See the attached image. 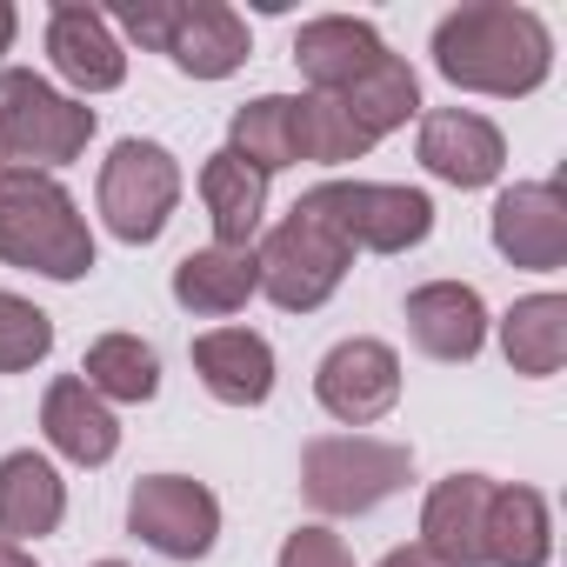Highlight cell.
<instances>
[{
	"instance_id": "cell-1",
	"label": "cell",
	"mask_w": 567,
	"mask_h": 567,
	"mask_svg": "<svg viewBox=\"0 0 567 567\" xmlns=\"http://www.w3.org/2000/svg\"><path fill=\"white\" fill-rule=\"evenodd\" d=\"M434 68L461 94L520 101L554 74V34L534 8L514 0H467L434 28Z\"/></svg>"
},
{
	"instance_id": "cell-2",
	"label": "cell",
	"mask_w": 567,
	"mask_h": 567,
	"mask_svg": "<svg viewBox=\"0 0 567 567\" xmlns=\"http://www.w3.org/2000/svg\"><path fill=\"white\" fill-rule=\"evenodd\" d=\"M0 260L48 280L94 274L87 214L54 174H0Z\"/></svg>"
},
{
	"instance_id": "cell-3",
	"label": "cell",
	"mask_w": 567,
	"mask_h": 567,
	"mask_svg": "<svg viewBox=\"0 0 567 567\" xmlns=\"http://www.w3.org/2000/svg\"><path fill=\"white\" fill-rule=\"evenodd\" d=\"M94 107L28 68H0V174H54L87 154Z\"/></svg>"
},
{
	"instance_id": "cell-4",
	"label": "cell",
	"mask_w": 567,
	"mask_h": 567,
	"mask_svg": "<svg viewBox=\"0 0 567 567\" xmlns=\"http://www.w3.org/2000/svg\"><path fill=\"white\" fill-rule=\"evenodd\" d=\"M354 267V247L315 214V207H288L254 247V274H260V295L280 308V315H315L334 301V288Z\"/></svg>"
},
{
	"instance_id": "cell-5",
	"label": "cell",
	"mask_w": 567,
	"mask_h": 567,
	"mask_svg": "<svg viewBox=\"0 0 567 567\" xmlns=\"http://www.w3.org/2000/svg\"><path fill=\"white\" fill-rule=\"evenodd\" d=\"M114 21L194 81H227L247 61V21L227 0H121Z\"/></svg>"
},
{
	"instance_id": "cell-6",
	"label": "cell",
	"mask_w": 567,
	"mask_h": 567,
	"mask_svg": "<svg viewBox=\"0 0 567 567\" xmlns=\"http://www.w3.org/2000/svg\"><path fill=\"white\" fill-rule=\"evenodd\" d=\"M414 474V454L401 441L381 434H315L301 447V494L315 514H374L381 501H394Z\"/></svg>"
},
{
	"instance_id": "cell-7",
	"label": "cell",
	"mask_w": 567,
	"mask_h": 567,
	"mask_svg": "<svg viewBox=\"0 0 567 567\" xmlns=\"http://www.w3.org/2000/svg\"><path fill=\"white\" fill-rule=\"evenodd\" d=\"M301 207H315L354 254H408L434 234V200L401 181H321L301 194Z\"/></svg>"
},
{
	"instance_id": "cell-8",
	"label": "cell",
	"mask_w": 567,
	"mask_h": 567,
	"mask_svg": "<svg viewBox=\"0 0 567 567\" xmlns=\"http://www.w3.org/2000/svg\"><path fill=\"white\" fill-rule=\"evenodd\" d=\"M181 207V161L161 141H121L101 161V220L114 240L147 247Z\"/></svg>"
},
{
	"instance_id": "cell-9",
	"label": "cell",
	"mask_w": 567,
	"mask_h": 567,
	"mask_svg": "<svg viewBox=\"0 0 567 567\" xmlns=\"http://www.w3.org/2000/svg\"><path fill=\"white\" fill-rule=\"evenodd\" d=\"M127 534L167 560H200L220 540V501L187 474H147L127 494Z\"/></svg>"
},
{
	"instance_id": "cell-10",
	"label": "cell",
	"mask_w": 567,
	"mask_h": 567,
	"mask_svg": "<svg viewBox=\"0 0 567 567\" xmlns=\"http://www.w3.org/2000/svg\"><path fill=\"white\" fill-rule=\"evenodd\" d=\"M315 401L341 427H374L401 401V354L374 334H354V341L328 348V361L315 368Z\"/></svg>"
},
{
	"instance_id": "cell-11",
	"label": "cell",
	"mask_w": 567,
	"mask_h": 567,
	"mask_svg": "<svg viewBox=\"0 0 567 567\" xmlns=\"http://www.w3.org/2000/svg\"><path fill=\"white\" fill-rule=\"evenodd\" d=\"M494 254L527 267V274H554L567 260V194L560 181H514L501 187L494 214H487Z\"/></svg>"
},
{
	"instance_id": "cell-12",
	"label": "cell",
	"mask_w": 567,
	"mask_h": 567,
	"mask_svg": "<svg viewBox=\"0 0 567 567\" xmlns=\"http://www.w3.org/2000/svg\"><path fill=\"white\" fill-rule=\"evenodd\" d=\"M421 167L447 187H487L507 167V141L474 107H434L421 114Z\"/></svg>"
},
{
	"instance_id": "cell-13",
	"label": "cell",
	"mask_w": 567,
	"mask_h": 567,
	"mask_svg": "<svg viewBox=\"0 0 567 567\" xmlns=\"http://www.w3.org/2000/svg\"><path fill=\"white\" fill-rule=\"evenodd\" d=\"M494 487L487 474H447L434 481L427 507H421V540L441 567H487V507H494Z\"/></svg>"
},
{
	"instance_id": "cell-14",
	"label": "cell",
	"mask_w": 567,
	"mask_h": 567,
	"mask_svg": "<svg viewBox=\"0 0 567 567\" xmlns=\"http://www.w3.org/2000/svg\"><path fill=\"white\" fill-rule=\"evenodd\" d=\"M48 61L74 94H114L127 81V54L114 41V21L101 8H81V0H61L48 14Z\"/></svg>"
},
{
	"instance_id": "cell-15",
	"label": "cell",
	"mask_w": 567,
	"mask_h": 567,
	"mask_svg": "<svg viewBox=\"0 0 567 567\" xmlns=\"http://www.w3.org/2000/svg\"><path fill=\"white\" fill-rule=\"evenodd\" d=\"M41 434L61 461L74 467H107L121 454V421L114 408L81 381V374H61L48 394H41Z\"/></svg>"
},
{
	"instance_id": "cell-16",
	"label": "cell",
	"mask_w": 567,
	"mask_h": 567,
	"mask_svg": "<svg viewBox=\"0 0 567 567\" xmlns=\"http://www.w3.org/2000/svg\"><path fill=\"white\" fill-rule=\"evenodd\" d=\"M408 334L434 361H474L487 348V301L467 280H427L408 295Z\"/></svg>"
},
{
	"instance_id": "cell-17",
	"label": "cell",
	"mask_w": 567,
	"mask_h": 567,
	"mask_svg": "<svg viewBox=\"0 0 567 567\" xmlns=\"http://www.w3.org/2000/svg\"><path fill=\"white\" fill-rule=\"evenodd\" d=\"M381 61H388V41L368 21H354V14H321V21H308L295 34V68L308 74L315 94H348Z\"/></svg>"
},
{
	"instance_id": "cell-18",
	"label": "cell",
	"mask_w": 567,
	"mask_h": 567,
	"mask_svg": "<svg viewBox=\"0 0 567 567\" xmlns=\"http://www.w3.org/2000/svg\"><path fill=\"white\" fill-rule=\"evenodd\" d=\"M194 374L220 408H260L274 394V348L254 328H207L194 334Z\"/></svg>"
},
{
	"instance_id": "cell-19",
	"label": "cell",
	"mask_w": 567,
	"mask_h": 567,
	"mask_svg": "<svg viewBox=\"0 0 567 567\" xmlns=\"http://www.w3.org/2000/svg\"><path fill=\"white\" fill-rule=\"evenodd\" d=\"M260 295V274H254V247H194L174 267V301L200 321H227Z\"/></svg>"
},
{
	"instance_id": "cell-20",
	"label": "cell",
	"mask_w": 567,
	"mask_h": 567,
	"mask_svg": "<svg viewBox=\"0 0 567 567\" xmlns=\"http://www.w3.org/2000/svg\"><path fill=\"white\" fill-rule=\"evenodd\" d=\"M68 520V481L48 454L21 447L0 461V540H41Z\"/></svg>"
},
{
	"instance_id": "cell-21",
	"label": "cell",
	"mask_w": 567,
	"mask_h": 567,
	"mask_svg": "<svg viewBox=\"0 0 567 567\" xmlns=\"http://www.w3.org/2000/svg\"><path fill=\"white\" fill-rule=\"evenodd\" d=\"M227 154H240L254 174H280V167H301V94H260L240 101L227 121Z\"/></svg>"
},
{
	"instance_id": "cell-22",
	"label": "cell",
	"mask_w": 567,
	"mask_h": 567,
	"mask_svg": "<svg viewBox=\"0 0 567 567\" xmlns=\"http://www.w3.org/2000/svg\"><path fill=\"white\" fill-rule=\"evenodd\" d=\"M200 200L214 220V247H254L260 220H267V174H254L240 154H207L200 161Z\"/></svg>"
},
{
	"instance_id": "cell-23",
	"label": "cell",
	"mask_w": 567,
	"mask_h": 567,
	"mask_svg": "<svg viewBox=\"0 0 567 567\" xmlns=\"http://www.w3.org/2000/svg\"><path fill=\"white\" fill-rule=\"evenodd\" d=\"M501 354L514 374L547 381L567 361V295H527L501 315Z\"/></svg>"
},
{
	"instance_id": "cell-24",
	"label": "cell",
	"mask_w": 567,
	"mask_h": 567,
	"mask_svg": "<svg viewBox=\"0 0 567 567\" xmlns=\"http://www.w3.org/2000/svg\"><path fill=\"white\" fill-rule=\"evenodd\" d=\"M554 560V514L534 487H494L487 507V567H547Z\"/></svg>"
},
{
	"instance_id": "cell-25",
	"label": "cell",
	"mask_w": 567,
	"mask_h": 567,
	"mask_svg": "<svg viewBox=\"0 0 567 567\" xmlns=\"http://www.w3.org/2000/svg\"><path fill=\"white\" fill-rule=\"evenodd\" d=\"M328 101H341V114H348L368 141H381V134H394V127H408V121L421 114V81H414V68H408L401 54H388V61L368 68L348 94H328Z\"/></svg>"
},
{
	"instance_id": "cell-26",
	"label": "cell",
	"mask_w": 567,
	"mask_h": 567,
	"mask_svg": "<svg viewBox=\"0 0 567 567\" xmlns=\"http://www.w3.org/2000/svg\"><path fill=\"white\" fill-rule=\"evenodd\" d=\"M81 381L101 394V401H121V408H141L161 394V354L141 341V334H101L81 361Z\"/></svg>"
},
{
	"instance_id": "cell-27",
	"label": "cell",
	"mask_w": 567,
	"mask_h": 567,
	"mask_svg": "<svg viewBox=\"0 0 567 567\" xmlns=\"http://www.w3.org/2000/svg\"><path fill=\"white\" fill-rule=\"evenodd\" d=\"M301 147H308V161H321V167H348V161H361L374 141L341 114V101L301 94Z\"/></svg>"
},
{
	"instance_id": "cell-28",
	"label": "cell",
	"mask_w": 567,
	"mask_h": 567,
	"mask_svg": "<svg viewBox=\"0 0 567 567\" xmlns=\"http://www.w3.org/2000/svg\"><path fill=\"white\" fill-rule=\"evenodd\" d=\"M48 354H54V321L21 295H0V374H28Z\"/></svg>"
},
{
	"instance_id": "cell-29",
	"label": "cell",
	"mask_w": 567,
	"mask_h": 567,
	"mask_svg": "<svg viewBox=\"0 0 567 567\" xmlns=\"http://www.w3.org/2000/svg\"><path fill=\"white\" fill-rule=\"evenodd\" d=\"M274 567H354V554H348V540L334 527H295L288 540H280Z\"/></svg>"
},
{
	"instance_id": "cell-30",
	"label": "cell",
	"mask_w": 567,
	"mask_h": 567,
	"mask_svg": "<svg viewBox=\"0 0 567 567\" xmlns=\"http://www.w3.org/2000/svg\"><path fill=\"white\" fill-rule=\"evenodd\" d=\"M381 567H441L427 547H394V554H381Z\"/></svg>"
},
{
	"instance_id": "cell-31",
	"label": "cell",
	"mask_w": 567,
	"mask_h": 567,
	"mask_svg": "<svg viewBox=\"0 0 567 567\" xmlns=\"http://www.w3.org/2000/svg\"><path fill=\"white\" fill-rule=\"evenodd\" d=\"M0 567H41V560H34L21 540H0Z\"/></svg>"
},
{
	"instance_id": "cell-32",
	"label": "cell",
	"mask_w": 567,
	"mask_h": 567,
	"mask_svg": "<svg viewBox=\"0 0 567 567\" xmlns=\"http://www.w3.org/2000/svg\"><path fill=\"white\" fill-rule=\"evenodd\" d=\"M14 28H21V14L8 8V0H0V54H8V48H14Z\"/></svg>"
},
{
	"instance_id": "cell-33",
	"label": "cell",
	"mask_w": 567,
	"mask_h": 567,
	"mask_svg": "<svg viewBox=\"0 0 567 567\" xmlns=\"http://www.w3.org/2000/svg\"><path fill=\"white\" fill-rule=\"evenodd\" d=\"M94 567H127V560H94Z\"/></svg>"
}]
</instances>
